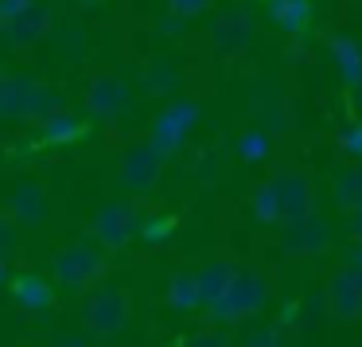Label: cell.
<instances>
[{"mask_svg": "<svg viewBox=\"0 0 362 347\" xmlns=\"http://www.w3.org/2000/svg\"><path fill=\"white\" fill-rule=\"evenodd\" d=\"M269 300H273L269 277L261 273V269H242L238 266V273H234V281L226 285V292H222L214 305H206V316H211L214 328H238V324L257 320V316L269 308Z\"/></svg>", "mask_w": 362, "mask_h": 347, "instance_id": "obj_1", "label": "cell"}, {"mask_svg": "<svg viewBox=\"0 0 362 347\" xmlns=\"http://www.w3.org/2000/svg\"><path fill=\"white\" fill-rule=\"evenodd\" d=\"M110 269V258H105V246H94V242H74V246H63V250L51 258V273L63 289H94L98 281L105 277Z\"/></svg>", "mask_w": 362, "mask_h": 347, "instance_id": "obj_2", "label": "cell"}, {"mask_svg": "<svg viewBox=\"0 0 362 347\" xmlns=\"http://www.w3.org/2000/svg\"><path fill=\"white\" fill-rule=\"evenodd\" d=\"M199 118H203V106H199L195 98H172V102L160 110V118L152 121L148 141L156 144L164 157H175V152L187 144V137H191V129L199 125Z\"/></svg>", "mask_w": 362, "mask_h": 347, "instance_id": "obj_3", "label": "cell"}, {"mask_svg": "<svg viewBox=\"0 0 362 347\" xmlns=\"http://www.w3.org/2000/svg\"><path fill=\"white\" fill-rule=\"evenodd\" d=\"M164 160L168 157L152 141L125 144L121 164H117V183L129 191V195H148V191H156L160 176H164Z\"/></svg>", "mask_w": 362, "mask_h": 347, "instance_id": "obj_4", "label": "cell"}, {"mask_svg": "<svg viewBox=\"0 0 362 347\" xmlns=\"http://www.w3.org/2000/svg\"><path fill=\"white\" fill-rule=\"evenodd\" d=\"M284 258L292 261H312L320 254H327L331 246V227L320 211L312 215H300V219H284L281 222V238H276Z\"/></svg>", "mask_w": 362, "mask_h": 347, "instance_id": "obj_5", "label": "cell"}, {"mask_svg": "<svg viewBox=\"0 0 362 347\" xmlns=\"http://www.w3.org/2000/svg\"><path fill=\"white\" fill-rule=\"evenodd\" d=\"M129 324V297L113 285H98L82 300V328L86 336H117Z\"/></svg>", "mask_w": 362, "mask_h": 347, "instance_id": "obj_6", "label": "cell"}, {"mask_svg": "<svg viewBox=\"0 0 362 347\" xmlns=\"http://www.w3.org/2000/svg\"><path fill=\"white\" fill-rule=\"evenodd\" d=\"M323 308H327V316L339 324L362 320V266L343 261V266L323 281Z\"/></svg>", "mask_w": 362, "mask_h": 347, "instance_id": "obj_7", "label": "cell"}, {"mask_svg": "<svg viewBox=\"0 0 362 347\" xmlns=\"http://www.w3.org/2000/svg\"><path fill=\"white\" fill-rule=\"evenodd\" d=\"M136 227H141V207L129 203V199H113V203H105L102 211L94 215L90 234H94V242L105 246V250H125L136 238Z\"/></svg>", "mask_w": 362, "mask_h": 347, "instance_id": "obj_8", "label": "cell"}, {"mask_svg": "<svg viewBox=\"0 0 362 347\" xmlns=\"http://www.w3.org/2000/svg\"><path fill=\"white\" fill-rule=\"evenodd\" d=\"M273 191H276V203H281V219H300V215H312L315 203H320V191H315V180L308 168H276L273 176Z\"/></svg>", "mask_w": 362, "mask_h": 347, "instance_id": "obj_9", "label": "cell"}, {"mask_svg": "<svg viewBox=\"0 0 362 347\" xmlns=\"http://www.w3.org/2000/svg\"><path fill=\"white\" fill-rule=\"evenodd\" d=\"M51 24H55V16H51L47 0H28L20 12L0 20V35H4L12 47H32V43H40L43 35L51 32Z\"/></svg>", "mask_w": 362, "mask_h": 347, "instance_id": "obj_10", "label": "cell"}, {"mask_svg": "<svg viewBox=\"0 0 362 347\" xmlns=\"http://www.w3.org/2000/svg\"><path fill=\"white\" fill-rule=\"evenodd\" d=\"M253 12L245 4H230V8L218 12V20L211 24V43L222 55H242L253 43Z\"/></svg>", "mask_w": 362, "mask_h": 347, "instance_id": "obj_11", "label": "cell"}, {"mask_svg": "<svg viewBox=\"0 0 362 347\" xmlns=\"http://www.w3.org/2000/svg\"><path fill=\"white\" fill-rule=\"evenodd\" d=\"M82 102H86L90 118L110 121V118H117V113H125L129 106H133V94H129V86L117 79V74H94V79L86 82Z\"/></svg>", "mask_w": 362, "mask_h": 347, "instance_id": "obj_12", "label": "cell"}, {"mask_svg": "<svg viewBox=\"0 0 362 347\" xmlns=\"http://www.w3.org/2000/svg\"><path fill=\"white\" fill-rule=\"evenodd\" d=\"M8 297L12 305H16L20 316H32V320H40V316H47L51 308H55V292H51V285L43 281L40 273H20L8 281Z\"/></svg>", "mask_w": 362, "mask_h": 347, "instance_id": "obj_13", "label": "cell"}, {"mask_svg": "<svg viewBox=\"0 0 362 347\" xmlns=\"http://www.w3.org/2000/svg\"><path fill=\"white\" fill-rule=\"evenodd\" d=\"M265 20L288 40H304L315 20L312 0H265Z\"/></svg>", "mask_w": 362, "mask_h": 347, "instance_id": "obj_14", "label": "cell"}, {"mask_svg": "<svg viewBox=\"0 0 362 347\" xmlns=\"http://www.w3.org/2000/svg\"><path fill=\"white\" fill-rule=\"evenodd\" d=\"M8 215L16 219V227H40V222H47L51 199H47V191H43V183L20 180L8 195Z\"/></svg>", "mask_w": 362, "mask_h": 347, "instance_id": "obj_15", "label": "cell"}, {"mask_svg": "<svg viewBox=\"0 0 362 347\" xmlns=\"http://www.w3.org/2000/svg\"><path fill=\"white\" fill-rule=\"evenodd\" d=\"M320 316H327V308H323V289L308 292V297H288L276 308V324H281L284 331H308Z\"/></svg>", "mask_w": 362, "mask_h": 347, "instance_id": "obj_16", "label": "cell"}, {"mask_svg": "<svg viewBox=\"0 0 362 347\" xmlns=\"http://www.w3.org/2000/svg\"><path fill=\"white\" fill-rule=\"evenodd\" d=\"M323 43H327V55H331V63H335L339 79H343L346 86H358L362 82V43L346 32H331Z\"/></svg>", "mask_w": 362, "mask_h": 347, "instance_id": "obj_17", "label": "cell"}, {"mask_svg": "<svg viewBox=\"0 0 362 347\" xmlns=\"http://www.w3.org/2000/svg\"><path fill=\"white\" fill-rule=\"evenodd\" d=\"M141 86H144V94H152V98H175L183 86V71L164 55L148 59V63L141 67Z\"/></svg>", "mask_w": 362, "mask_h": 347, "instance_id": "obj_18", "label": "cell"}, {"mask_svg": "<svg viewBox=\"0 0 362 347\" xmlns=\"http://www.w3.org/2000/svg\"><path fill=\"white\" fill-rule=\"evenodd\" d=\"M234 273H238V261H230V258H211V261H203V266L195 269V281H199V305H214V300L226 292V285L234 281Z\"/></svg>", "mask_w": 362, "mask_h": 347, "instance_id": "obj_19", "label": "cell"}, {"mask_svg": "<svg viewBox=\"0 0 362 347\" xmlns=\"http://www.w3.org/2000/svg\"><path fill=\"white\" fill-rule=\"evenodd\" d=\"M331 199L339 211H354L362 203V160H343L331 172Z\"/></svg>", "mask_w": 362, "mask_h": 347, "instance_id": "obj_20", "label": "cell"}, {"mask_svg": "<svg viewBox=\"0 0 362 347\" xmlns=\"http://www.w3.org/2000/svg\"><path fill=\"white\" fill-rule=\"evenodd\" d=\"M250 113L257 118V125L265 129L269 137L288 129V110H284V98L276 94V90H257V94L250 98Z\"/></svg>", "mask_w": 362, "mask_h": 347, "instance_id": "obj_21", "label": "cell"}, {"mask_svg": "<svg viewBox=\"0 0 362 347\" xmlns=\"http://www.w3.org/2000/svg\"><path fill=\"white\" fill-rule=\"evenodd\" d=\"M164 305L175 308V312H195L199 305V281H195V269H175L172 277L164 281Z\"/></svg>", "mask_w": 362, "mask_h": 347, "instance_id": "obj_22", "label": "cell"}, {"mask_svg": "<svg viewBox=\"0 0 362 347\" xmlns=\"http://www.w3.org/2000/svg\"><path fill=\"white\" fill-rule=\"evenodd\" d=\"M82 133H86V125H82V118L71 110H55L40 121V137L47 144H74Z\"/></svg>", "mask_w": 362, "mask_h": 347, "instance_id": "obj_23", "label": "cell"}, {"mask_svg": "<svg viewBox=\"0 0 362 347\" xmlns=\"http://www.w3.org/2000/svg\"><path fill=\"white\" fill-rule=\"evenodd\" d=\"M250 219L257 222V227L273 230L281 227V203H276V191H273V180H261L257 188L250 191Z\"/></svg>", "mask_w": 362, "mask_h": 347, "instance_id": "obj_24", "label": "cell"}, {"mask_svg": "<svg viewBox=\"0 0 362 347\" xmlns=\"http://www.w3.org/2000/svg\"><path fill=\"white\" fill-rule=\"evenodd\" d=\"M32 79L24 74H0V118H24Z\"/></svg>", "mask_w": 362, "mask_h": 347, "instance_id": "obj_25", "label": "cell"}, {"mask_svg": "<svg viewBox=\"0 0 362 347\" xmlns=\"http://www.w3.org/2000/svg\"><path fill=\"white\" fill-rule=\"evenodd\" d=\"M63 110V94L47 82H35L32 79V90H28V106H24V121H43L47 113Z\"/></svg>", "mask_w": 362, "mask_h": 347, "instance_id": "obj_26", "label": "cell"}, {"mask_svg": "<svg viewBox=\"0 0 362 347\" xmlns=\"http://www.w3.org/2000/svg\"><path fill=\"white\" fill-rule=\"evenodd\" d=\"M234 149H238V160H242V164H265L269 152H273V137H269L261 125H253V129H245V133L238 137Z\"/></svg>", "mask_w": 362, "mask_h": 347, "instance_id": "obj_27", "label": "cell"}, {"mask_svg": "<svg viewBox=\"0 0 362 347\" xmlns=\"http://www.w3.org/2000/svg\"><path fill=\"white\" fill-rule=\"evenodd\" d=\"M238 347H288V331L281 328V324H253L242 331V339H238Z\"/></svg>", "mask_w": 362, "mask_h": 347, "instance_id": "obj_28", "label": "cell"}, {"mask_svg": "<svg viewBox=\"0 0 362 347\" xmlns=\"http://www.w3.org/2000/svg\"><path fill=\"white\" fill-rule=\"evenodd\" d=\"M175 234V215H141V227H136V238L148 246H160Z\"/></svg>", "mask_w": 362, "mask_h": 347, "instance_id": "obj_29", "label": "cell"}, {"mask_svg": "<svg viewBox=\"0 0 362 347\" xmlns=\"http://www.w3.org/2000/svg\"><path fill=\"white\" fill-rule=\"evenodd\" d=\"M335 149L343 152V160H362V118L346 121L335 137Z\"/></svg>", "mask_w": 362, "mask_h": 347, "instance_id": "obj_30", "label": "cell"}, {"mask_svg": "<svg viewBox=\"0 0 362 347\" xmlns=\"http://www.w3.org/2000/svg\"><path fill=\"white\" fill-rule=\"evenodd\" d=\"M180 347H238V343L226 336V328H203V331H195V336H191L187 343H180Z\"/></svg>", "mask_w": 362, "mask_h": 347, "instance_id": "obj_31", "label": "cell"}, {"mask_svg": "<svg viewBox=\"0 0 362 347\" xmlns=\"http://www.w3.org/2000/svg\"><path fill=\"white\" fill-rule=\"evenodd\" d=\"M195 180L199 183H214V180H218V152H214V149H203L195 157Z\"/></svg>", "mask_w": 362, "mask_h": 347, "instance_id": "obj_32", "label": "cell"}, {"mask_svg": "<svg viewBox=\"0 0 362 347\" xmlns=\"http://www.w3.org/2000/svg\"><path fill=\"white\" fill-rule=\"evenodd\" d=\"M20 234H16V219L12 215H0V258H12Z\"/></svg>", "mask_w": 362, "mask_h": 347, "instance_id": "obj_33", "label": "cell"}, {"mask_svg": "<svg viewBox=\"0 0 362 347\" xmlns=\"http://www.w3.org/2000/svg\"><path fill=\"white\" fill-rule=\"evenodd\" d=\"M206 4H211V0H168V12L180 16V20H195L206 12Z\"/></svg>", "mask_w": 362, "mask_h": 347, "instance_id": "obj_34", "label": "cell"}, {"mask_svg": "<svg viewBox=\"0 0 362 347\" xmlns=\"http://www.w3.org/2000/svg\"><path fill=\"white\" fill-rule=\"evenodd\" d=\"M346 234H351V242H362V203L346 211Z\"/></svg>", "mask_w": 362, "mask_h": 347, "instance_id": "obj_35", "label": "cell"}, {"mask_svg": "<svg viewBox=\"0 0 362 347\" xmlns=\"http://www.w3.org/2000/svg\"><path fill=\"white\" fill-rule=\"evenodd\" d=\"M160 35H168V40H175V35H183V20L168 12V16L160 20Z\"/></svg>", "mask_w": 362, "mask_h": 347, "instance_id": "obj_36", "label": "cell"}, {"mask_svg": "<svg viewBox=\"0 0 362 347\" xmlns=\"http://www.w3.org/2000/svg\"><path fill=\"white\" fill-rule=\"evenodd\" d=\"M343 261H351V266H362V242H351V246H346Z\"/></svg>", "mask_w": 362, "mask_h": 347, "instance_id": "obj_37", "label": "cell"}, {"mask_svg": "<svg viewBox=\"0 0 362 347\" xmlns=\"http://www.w3.org/2000/svg\"><path fill=\"white\" fill-rule=\"evenodd\" d=\"M55 347H86V336H63Z\"/></svg>", "mask_w": 362, "mask_h": 347, "instance_id": "obj_38", "label": "cell"}, {"mask_svg": "<svg viewBox=\"0 0 362 347\" xmlns=\"http://www.w3.org/2000/svg\"><path fill=\"white\" fill-rule=\"evenodd\" d=\"M12 281V269H8V258H0V289Z\"/></svg>", "mask_w": 362, "mask_h": 347, "instance_id": "obj_39", "label": "cell"}, {"mask_svg": "<svg viewBox=\"0 0 362 347\" xmlns=\"http://www.w3.org/2000/svg\"><path fill=\"white\" fill-rule=\"evenodd\" d=\"M351 98H354V110H358V118H362V82H358V86H351Z\"/></svg>", "mask_w": 362, "mask_h": 347, "instance_id": "obj_40", "label": "cell"}, {"mask_svg": "<svg viewBox=\"0 0 362 347\" xmlns=\"http://www.w3.org/2000/svg\"><path fill=\"white\" fill-rule=\"evenodd\" d=\"M160 347H180V343H160Z\"/></svg>", "mask_w": 362, "mask_h": 347, "instance_id": "obj_41", "label": "cell"}, {"mask_svg": "<svg viewBox=\"0 0 362 347\" xmlns=\"http://www.w3.org/2000/svg\"><path fill=\"white\" fill-rule=\"evenodd\" d=\"M351 347H362V339H358V343H351Z\"/></svg>", "mask_w": 362, "mask_h": 347, "instance_id": "obj_42", "label": "cell"}, {"mask_svg": "<svg viewBox=\"0 0 362 347\" xmlns=\"http://www.w3.org/2000/svg\"><path fill=\"white\" fill-rule=\"evenodd\" d=\"M82 4H94V0H82Z\"/></svg>", "mask_w": 362, "mask_h": 347, "instance_id": "obj_43", "label": "cell"}]
</instances>
